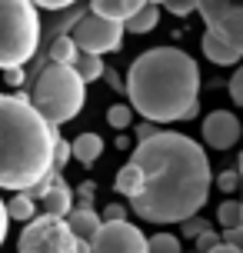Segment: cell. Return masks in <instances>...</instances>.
<instances>
[{
	"mask_svg": "<svg viewBox=\"0 0 243 253\" xmlns=\"http://www.w3.org/2000/svg\"><path fill=\"white\" fill-rule=\"evenodd\" d=\"M147 3H154V7H160V3H166V0H147Z\"/></svg>",
	"mask_w": 243,
	"mask_h": 253,
	"instance_id": "obj_38",
	"label": "cell"
},
{
	"mask_svg": "<svg viewBox=\"0 0 243 253\" xmlns=\"http://www.w3.org/2000/svg\"><path fill=\"white\" fill-rule=\"evenodd\" d=\"M70 160H74V143L60 137V140H57V147H53V170L64 173V167L70 164Z\"/></svg>",
	"mask_w": 243,
	"mask_h": 253,
	"instance_id": "obj_23",
	"label": "cell"
},
{
	"mask_svg": "<svg viewBox=\"0 0 243 253\" xmlns=\"http://www.w3.org/2000/svg\"><path fill=\"white\" fill-rule=\"evenodd\" d=\"M103 220H127V210H123V203H107V210H103Z\"/></svg>",
	"mask_w": 243,
	"mask_h": 253,
	"instance_id": "obj_31",
	"label": "cell"
},
{
	"mask_svg": "<svg viewBox=\"0 0 243 253\" xmlns=\"http://www.w3.org/2000/svg\"><path fill=\"white\" fill-rule=\"evenodd\" d=\"M57 124L27 93H0V190L24 193L53 170Z\"/></svg>",
	"mask_w": 243,
	"mask_h": 253,
	"instance_id": "obj_3",
	"label": "cell"
},
{
	"mask_svg": "<svg viewBox=\"0 0 243 253\" xmlns=\"http://www.w3.org/2000/svg\"><path fill=\"white\" fill-rule=\"evenodd\" d=\"M143 3L147 0H90V13H100V17H110V20L127 24Z\"/></svg>",
	"mask_w": 243,
	"mask_h": 253,
	"instance_id": "obj_12",
	"label": "cell"
},
{
	"mask_svg": "<svg viewBox=\"0 0 243 253\" xmlns=\"http://www.w3.org/2000/svg\"><path fill=\"white\" fill-rule=\"evenodd\" d=\"M40 47V17L34 0H0V70L24 67Z\"/></svg>",
	"mask_w": 243,
	"mask_h": 253,
	"instance_id": "obj_6",
	"label": "cell"
},
{
	"mask_svg": "<svg viewBox=\"0 0 243 253\" xmlns=\"http://www.w3.org/2000/svg\"><path fill=\"white\" fill-rule=\"evenodd\" d=\"M7 213H10V220H17V223H30V220L37 216V200H34L30 193H17L13 200H7Z\"/></svg>",
	"mask_w": 243,
	"mask_h": 253,
	"instance_id": "obj_18",
	"label": "cell"
},
{
	"mask_svg": "<svg viewBox=\"0 0 243 253\" xmlns=\"http://www.w3.org/2000/svg\"><path fill=\"white\" fill-rule=\"evenodd\" d=\"M217 187L223 193H237V187H243L240 170H223V173H217Z\"/></svg>",
	"mask_w": 243,
	"mask_h": 253,
	"instance_id": "obj_24",
	"label": "cell"
},
{
	"mask_svg": "<svg viewBox=\"0 0 243 253\" xmlns=\"http://www.w3.org/2000/svg\"><path fill=\"white\" fill-rule=\"evenodd\" d=\"M40 207H43V213H50V216H70V210H74V193H70V187H67L64 180L57 177L53 187L40 197Z\"/></svg>",
	"mask_w": 243,
	"mask_h": 253,
	"instance_id": "obj_11",
	"label": "cell"
},
{
	"mask_svg": "<svg viewBox=\"0 0 243 253\" xmlns=\"http://www.w3.org/2000/svg\"><path fill=\"white\" fill-rule=\"evenodd\" d=\"M74 67H77V74L83 77L87 84L90 80H100L103 70H107V67H103V57H97V53H83V50H80V57H77Z\"/></svg>",
	"mask_w": 243,
	"mask_h": 253,
	"instance_id": "obj_19",
	"label": "cell"
},
{
	"mask_svg": "<svg viewBox=\"0 0 243 253\" xmlns=\"http://www.w3.org/2000/svg\"><path fill=\"white\" fill-rule=\"evenodd\" d=\"M3 80H7L10 87H20V84L27 80V70H24V67H7V74H3Z\"/></svg>",
	"mask_w": 243,
	"mask_h": 253,
	"instance_id": "obj_30",
	"label": "cell"
},
{
	"mask_svg": "<svg viewBox=\"0 0 243 253\" xmlns=\"http://www.w3.org/2000/svg\"><path fill=\"white\" fill-rule=\"evenodd\" d=\"M114 190L120 193V197H127V200H133L137 193L143 190V170L133 160L130 164H123L120 170H117V180H114Z\"/></svg>",
	"mask_w": 243,
	"mask_h": 253,
	"instance_id": "obj_14",
	"label": "cell"
},
{
	"mask_svg": "<svg viewBox=\"0 0 243 253\" xmlns=\"http://www.w3.org/2000/svg\"><path fill=\"white\" fill-rule=\"evenodd\" d=\"M217 243H223V237H220L217 230H203V233L197 237V253H210Z\"/></svg>",
	"mask_w": 243,
	"mask_h": 253,
	"instance_id": "obj_27",
	"label": "cell"
},
{
	"mask_svg": "<svg viewBox=\"0 0 243 253\" xmlns=\"http://www.w3.org/2000/svg\"><path fill=\"white\" fill-rule=\"evenodd\" d=\"M117 147H120V150H127V147H130V140H127V133H120V137H117Z\"/></svg>",
	"mask_w": 243,
	"mask_h": 253,
	"instance_id": "obj_36",
	"label": "cell"
},
{
	"mask_svg": "<svg viewBox=\"0 0 243 253\" xmlns=\"http://www.w3.org/2000/svg\"><path fill=\"white\" fill-rule=\"evenodd\" d=\"M123 30L127 24H120V20H110V17H100V13H87V17H80L77 24H74V43H77L83 53H117L120 50V43H123Z\"/></svg>",
	"mask_w": 243,
	"mask_h": 253,
	"instance_id": "obj_8",
	"label": "cell"
},
{
	"mask_svg": "<svg viewBox=\"0 0 243 253\" xmlns=\"http://www.w3.org/2000/svg\"><path fill=\"white\" fill-rule=\"evenodd\" d=\"M210 253H243V250H240V247H233V243H227V240H223V243H217V247H213Z\"/></svg>",
	"mask_w": 243,
	"mask_h": 253,
	"instance_id": "obj_35",
	"label": "cell"
},
{
	"mask_svg": "<svg viewBox=\"0 0 243 253\" xmlns=\"http://www.w3.org/2000/svg\"><path fill=\"white\" fill-rule=\"evenodd\" d=\"M227 90H230V100L237 103V107H243V63L233 70L230 84H227Z\"/></svg>",
	"mask_w": 243,
	"mask_h": 253,
	"instance_id": "obj_25",
	"label": "cell"
},
{
	"mask_svg": "<svg viewBox=\"0 0 243 253\" xmlns=\"http://www.w3.org/2000/svg\"><path fill=\"white\" fill-rule=\"evenodd\" d=\"M237 170H240V180H243V153H240V167H237Z\"/></svg>",
	"mask_w": 243,
	"mask_h": 253,
	"instance_id": "obj_37",
	"label": "cell"
},
{
	"mask_svg": "<svg viewBox=\"0 0 243 253\" xmlns=\"http://www.w3.org/2000/svg\"><path fill=\"white\" fill-rule=\"evenodd\" d=\"M70 143H74V160L83 164V167H93L103 153V140L97 137V133H80V137L70 140Z\"/></svg>",
	"mask_w": 243,
	"mask_h": 253,
	"instance_id": "obj_15",
	"label": "cell"
},
{
	"mask_svg": "<svg viewBox=\"0 0 243 253\" xmlns=\"http://www.w3.org/2000/svg\"><path fill=\"white\" fill-rule=\"evenodd\" d=\"M180 227H183V237H187V240H197L203 230H210V223H206V220H200V216H190V220H183Z\"/></svg>",
	"mask_w": 243,
	"mask_h": 253,
	"instance_id": "obj_26",
	"label": "cell"
},
{
	"mask_svg": "<svg viewBox=\"0 0 243 253\" xmlns=\"http://www.w3.org/2000/svg\"><path fill=\"white\" fill-rule=\"evenodd\" d=\"M197 13L206 20L200 40L203 53L217 67L243 60V0H197Z\"/></svg>",
	"mask_w": 243,
	"mask_h": 253,
	"instance_id": "obj_5",
	"label": "cell"
},
{
	"mask_svg": "<svg viewBox=\"0 0 243 253\" xmlns=\"http://www.w3.org/2000/svg\"><path fill=\"white\" fill-rule=\"evenodd\" d=\"M80 57V47L74 43V37H67V34H57L50 40V50H47V63H77Z\"/></svg>",
	"mask_w": 243,
	"mask_h": 253,
	"instance_id": "obj_16",
	"label": "cell"
},
{
	"mask_svg": "<svg viewBox=\"0 0 243 253\" xmlns=\"http://www.w3.org/2000/svg\"><path fill=\"white\" fill-rule=\"evenodd\" d=\"M37 7H43V10H70L77 0H34Z\"/></svg>",
	"mask_w": 243,
	"mask_h": 253,
	"instance_id": "obj_29",
	"label": "cell"
},
{
	"mask_svg": "<svg viewBox=\"0 0 243 253\" xmlns=\"http://www.w3.org/2000/svg\"><path fill=\"white\" fill-rule=\"evenodd\" d=\"M157 24H160V7H154V3H143L140 10H137V13L127 20V30H130V34H150Z\"/></svg>",
	"mask_w": 243,
	"mask_h": 253,
	"instance_id": "obj_17",
	"label": "cell"
},
{
	"mask_svg": "<svg viewBox=\"0 0 243 253\" xmlns=\"http://www.w3.org/2000/svg\"><path fill=\"white\" fill-rule=\"evenodd\" d=\"M147 243H150V253H180L177 233H154V237H147Z\"/></svg>",
	"mask_w": 243,
	"mask_h": 253,
	"instance_id": "obj_22",
	"label": "cell"
},
{
	"mask_svg": "<svg viewBox=\"0 0 243 253\" xmlns=\"http://www.w3.org/2000/svg\"><path fill=\"white\" fill-rule=\"evenodd\" d=\"M77 200H80V207H90V203H93V183H87V187H80Z\"/></svg>",
	"mask_w": 243,
	"mask_h": 253,
	"instance_id": "obj_34",
	"label": "cell"
},
{
	"mask_svg": "<svg viewBox=\"0 0 243 253\" xmlns=\"http://www.w3.org/2000/svg\"><path fill=\"white\" fill-rule=\"evenodd\" d=\"M67 223H70V230L77 233L80 240H93V237H97V230L103 227V216L97 213L93 207H77V210H70Z\"/></svg>",
	"mask_w": 243,
	"mask_h": 253,
	"instance_id": "obj_13",
	"label": "cell"
},
{
	"mask_svg": "<svg viewBox=\"0 0 243 253\" xmlns=\"http://www.w3.org/2000/svg\"><path fill=\"white\" fill-rule=\"evenodd\" d=\"M7 223H10V213H7V203L0 200V247L7 240Z\"/></svg>",
	"mask_w": 243,
	"mask_h": 253,
	"instance_id": "obj_33",
	"label": "cell"
},
{
	"mask_svg": "<svg viewBox=\"0 0 243 253\" xmlns=\"http://www.w3.org/2000/svg\"><path fill=\"white\" fill-rule=\"evenodd\" d=\"M133 114H137V110H133L130 103H114V107L107 110V124L123 133V130H130V126H133Z\"/></svg>",
	"mask_w": 243,
	"mask_h": 253,
	"instance_id": "obj_21",
	"label": "cell"
},
{
	"mask_svg": "<svg viewBox=\"0 0 243 253\" xmlns=\"http://www.w3.org/2000/svg\"><path fill=\"white\" fill-rule=\"evenodd\" d=\"M217 220L223 230L230 227H243V200H223L217 210Z\"/></svg>",
	"mask_w": 243,
	"mask_h": 253,
	"instance_id": "obj_20",
	"label": "cell"
},
{
	"mask_svg": "<svg viewBox=\"0 0 243 253\" xmlns=\"http://www.w3.org/2000/svg\"><path fill=\"white\" fill-rule=\"evenodd\" d=\"M80 237L70 230L67 216H50L40 213L30 223H24L17 253H77Z\"/></svg>",
	"mask_w": 243,
	"mask_h": 253,
	"instance_id": "obj_7",
	"label": "cell"
},
{
	"mask_svg": "<svg viewBox=\"0 0 243 253\" xmlns=\"http://www.w3.org/2000/svg\"><path fill=\"white\" fill-rule=\"evenodd\" d=\"M163 7L173 13V17H190V13L197 10V0H166Z\"/></svg>",
	"mask_w": 243,
	"mask_h": 253,
	"instance_id": "obj_28",
	"label": "cell"
},
{
	"mask_svg": "<svg viewBox=\"0 0 243 253\" xmlns=\"http://www.w3.org/2000/svg\"><path fill=\"white\" fill-rule=\"evenodd\" d=\"M127 97L143 120H190L200 110V67L180 47L143 50L127 70Z\"/></svg>",
	"mask_w": 243,
	"mask_h": 253,
	"instance_id": "obj_2",
	"label": "cell"
},
{
	"mask_svg": "<svg viewBox=\"0 0 243 253\" xmlns=\"http://www.w3.org/2000/svg\"><path fill=\"white\" fill-rule=\"evenodd\" d=\"M93 253H150V243L140 227L130 220H103L97 237L90 240Z\"/></svg>",
	"mask_w": 243,
	"mask_h": 253,
	"instance_id": "obj_9",
	"label": "cell"
},
{
	"mask_svg": "<svg viewBox=\"0 0 243 253\" xmlns=\"http://www.w3.org/2000/svg\"><path fill=\"white\" fill-rule=\"evenodd\" d=\"M223 240L243 250V227H230V230H223Z\"/></svg>",
	"mask_w": 243,
	"mask_h": 253,
	"instance_id": "obj_32",
	"label": "cell"
},
{
	"mask_svg": "<svg viewBox=\"0 0 243 253\" xmlns=\"http://www.w3.org/2000/svg\"><path fill=\"white\" fill-rule=\"evenodd\" d=\"M200 133H203L210 150H230V147H237L243 126H240V120H237V114H230V110H213V114L203 117Z\"/></svg>",
	"mask_w": 243,
	"mask_h": 253,
	"instance_id": "obj_10",
	"label": "cell"
},
{
	"mask_svg": "<svg viewBox=\"0 0 243 253\" xmlns=\"http://www.w3.org/2000/svg\"><path fill=\"white\" fill-rule=\"evenodd\" d=\"M30 100L50 124H67L83 110L87 103V80L70 63H43L34 80Z\"/></svg>",
	"mask_w": 243,
	"mask_h": 253,
	"instance_id": "obj_4",
	"label": "cell"
},
{
	"mask_svg": "<svg viewBox=\"0 0 243 253\" xmlns=\"http://www.w3.org/2000/svg\"><path fill=\"white\" fill-rule=\"evenodd\" d=\"M143 170V190L130 200L133 213L147 223H183L203 210L210 197V157L197 140L157 130L137 143L130 157Z\"/></svg>",
	"mask_w": 243,
	"mask_h": 253,
	"instance_id": "obj_1",
	"label": "cell"
}]
</instances>
